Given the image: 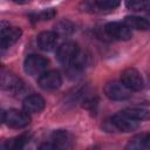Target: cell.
Listing matches in <instances>:
<instances>
[{
	"label": "cell",
	"instance_id": "cell-1",
	"mask_svg": "<svg viewBox=\"0 0 150 150\" xmlns=\"http://www.w3.org/2000/svg\"><path fill=\"white\" fill-rule=\"evenodd\" d=\"M2 122H5L11 128L20 129L28 125L30 118L25 110L21 111L18 109H9L7 111H2Z\"/></svg>",
	"mask_w": 150,
	"mask_h": 150
},
{
	"label": "cell",
	"instance_id": "cell-2",
	"mask_svg": "<svg viewBox=\"0 0 150 150\" xmlns=\"http://www.w3.org/2000/svg\"><path fill=\"white\" fill-rule=\"evenodd\" d=\"M48 66V61L38 54H30L26 57L23 62L25 71L30 76H41Z\"/></svg>",
	"mask_w": 150,
	"mask_h": 150
},
{
	"label": "cell",
	"instance_id": "cell-3",
	"mask_svg": "<svg viewBox=\"0 0 150 150\" xmlns=\"http://www.w3.org/2000/svg\"><path fill=\"white\" fill-rule=\"evenodd\" d=\"M104 94L112 101H124L131 96V90L122 81H110L104 86Z\"/></svg>",
	"mask_w": 150,
	"mask_h": 150
},
{
	"label": "cell",
	"instance_id": "cell-4",
	"mask_svg": "<svg viewBox=\"0 0 150 150\" xmlns=\"http://www.w3.org/2000/svg\"><path fill=\"white\" fill-rule=\"evenodd\" d=\"M79 53H80L79 46L75 42L67 41V42H63L57 48L56 57H57L60 63H62V64L68 67L69 64H71L75 61V59L77 57Z\"/></svg>",
	"mask_w": 150,
	"mask_h": 150
},
{
	"label": "cell",
	"instance_id": "cell-5",
	"mask_svg": "<svg viewBox=\"0 0 150 150\" xmlns=\"http://www.w3.org/2000/svg\"><path fill=\"white\" fill-rule=\"evenodd\" d=\"M121 81L132 91H138L143 88V79L139 71L135 68H127L121 73Z\"/></svg>",
	"mask_w": 150,
	"mask_h": 150
},
{
	"label": "cell",
	"instance_id": "cell-6",
	"mask_svg": "<svg viewBox=\"0 0 150 150\" xmlns=\"http://www.w3.org/2000/svg\"><path fill=\"white\" fill-rule=\"evenodd\" d=\"M21 29L19 27H12L5 21L1 22V48L6 49L15 43L21 36Z\"/></svg>",
	"mask_w": 150,
	"mask_h": 150
},
{
	"label": "cell",
	"instance_id": "cell-7",
	"mask_svg": "<svg viewBox=\"0 0 150 150\" xmlns=\"http://www.w3.org/2000/svg\"><path fill=\"white\" fill-rule=\"evenodd\" d=\"M111 124L120 131L123 132H129V131H134L138 128V121L129 117L127 114H124L123 111L115 114L111 117Z\"/></svg>",
	"mask_w": 150,
	"mask_h": 150
},
{
	"label": "cell",
	"instance_id": "cell-8",
	"mask_svg": "<svg viewBox=\"0 0 150 150\" xmlns=\"http://www.w3.org/2000/svg\"><path fill=\"white\" fill-rule=\"evenodd\" d=\"M105 33L116 40H129L131 38V29L124 22H109L104 27Z\"/></svg>",
	"mask_w": 150,
	"mask_h": 150
},
{
	"label": "cell",
	"instance_id": "cell-9",
	"mask_svg": "<svg viewBox=\"0 0 150 150\" xmlns=\"http://www.w3.org/2000/svg\"><path fill=\"white\" fill-rule=\"evenodd\" d=\"M38 83L45 90H55L62 84V79L59 71L49 70L45 71L41 76H39Z\"/></svg>",
	"mask_w": 150,
	"mask_h": 150
},
{
	"label": "cell",
	"instance_id": "cell-10",
	"mask_svg": "<svg viewBox=\"0 0 150 150\" xmlns=\"http://www.w3.org/2000/svg\"><path fill=\"white\" fill-rule=\"evenodd\" d=\"M1 84H2V88L13 93V94H19L22 91L25 84L23 82L16 77L14 74H11L9 71H5L2 70L1 73Z\"/></svg>",
	"mask_w": 150,
	"mask_h": 150
},
{
	"label": "cell",
	"instance_id": "cell-11",
	"mask_svg": "<svg viewBox=\"0 0 150 150\" xmlns=\"http://www.w3.org/2000/svg\"><path fill=\"white\" fill-rule=\"evenodd\" d=\"M22 107H23V110L27 114H38V112L43 110L45 100H43L42 96H40L38 94H33V95L27 96L23 100Z\"/></svg>",
	"mask_w": 150,
	"mask_h": 150
},
{
	"label": "cell",
	"instance_id": "cell-12",
	"mask_svg": "<svg viewBox=\"0 0 150 150\" xmlns=\"http://www.w3.org/2000/svg\"><path fill=\"white\" fill-rule=\"evenodd\" d=\"M57 38H59V35L55 32L47 30V32H42L38 35L36 42H38V46L40 47V49L49 52V50L54 49V47L56 46Z\"/></svg>",
	"mask_w": 150,
	"mask_h": 150
},
{
	"label": "cell",
	"instance_id": "cell-13",
	"mask_svg": "<svg viewBox=\"0 0 150 150\" xmlns=\"http://www.w3.org/2000/svg\"><path fill=\"white\" fill-rule=\"evenodd\" d=\"M52 142L57 148H71V136L68 131L64 130H57L52 135Z\"/></svg>",
	"mask_w": 150,
	"mask_h": 150
},
{
	"label": "cell",
	"instance_id": "cell-14",
	"mask_svg": "<svg viewBox=\"0 0 150 150\" xmlns=\"http://www.w3.org/2000/svg\"><path fill=\"white\" fill-rule=\"evenodd\" d=\"M124 23L127 26H129L130 28H134L137 30H148L150 28V22L146 19L141 18V16H136V15L125 16Z\"/></svg>",
	"mask_w": 150,
	"mask_h": 150
},
{
	"label": "cell",
	"instance_id": "cell-15",
	"mask_svg": "<svg viewBox=\"0 0 150 150\" xmlns=\"http://www.w3.org/2000/svg\"><path fill=\"white\" fill-rule=\"evenodd\" d=\"M75 30V26L71 21L63 19L56 22L55 27H54V32L59 35V36H68L70 34H73Z\"/></svg>",
	"mask_w": 150,
	"mask_h": 150
},
{
	"label": "cell",
	"instance_id": "cell-16",
	"mask_svg": "<svg viewBox=\"0 0 150 150\" xmlns=\"http://www.w3.org/2000/svg\"><path fill=\"white\" fill-rule=\"evenodd\" d=\"M123 112L127 114L129 117L136 120V121H143V120L150 118V112H149L148 110L141 109V108H129V109H124Z\"/></svg>",
	"mask_w": 150,
	"mask_h": 150
},
{
	"label": "cell",
	"instance_id": "cell-17",
	"mask_svg": "<svg viewBox=\"0 0 150 150\" xmlns=\"http://www.w3.org/2000/svg\"><path fill=\"white\" fill-rule=\"evenodd\" d=\"M146 137H148V134H137V135H135L134 137L130 138L129 143L127 144V149H144Z\"/></svg>",
	"mask_w": 150,
	"mask_h": 150
},
{
	"label": "cell",
	"instance_id": "cell-18",
	"mask_svg": "<svg viewBox=\"0 0 150 150\" xmlns=\"http://www.w3.org/2000/svg\"><path fill=\"white\" fill-rule=\"evenodd\" d=\"M25 142H26V137L25 136L14 137V138H11V139L6 141L5 148L6 149H21L23 146Z\"/></svg>",
	"mask_w": 150,
	"mask_h": 150
},
{
	"label": "cell",
	"instance_id": "cell-19",
	"mask_svg": "<svg viewBox=\"0 0 150 150\" xmlns=\"http://www.w3.org/2000/svg\"><path fill=\"white\" fill-rule=\"evenodd\" d=\"M125 6L130 11L139 12V11L145 9L146 0H125Z\"/></svg>",
	"mask_w": 150,
	"mask_h": 150
},
{
	"label": "cell",
	"instance_id": "cell-20",
	"mask_svg": "<svg viewBox=\"0 0 150 150\" xmlns=\"http://www.w3.org/2000/svg\"><path fill=\"white\" fill-rule=\"evenodd\" d=\"M95 2L102 9H112L120 5V0H95Z\"/></svg>",
	"mask_w": 150,
	"mask_h": 150
},
{
	"label": "cell",
	"instance_id": "cell-21",
	"mask_svg": "<svg viewBox=\"0 0 150 150\" xmlns=\"http://www.w3.org/2000/svg\"><path fill=\"white\" fill-rule=\"evenodd\" d=\"M55 15H56V12L50 8V9H45V11L35 14L34 18H35V20H50Z\"/></svg>",
	"mask_w": 150,
	"mask_h": 150
},
{
	"label": "cell",
	"instance_id": "cell-22",
	"mask_svg": "<svg viewBox=\"0 0 150 150\" xmlns=\"http://www.w3.org/2000/svg\"><path fill=\"white\" fill-rule=\"evenodd\" d=\"M145 148L150 149V134H148V137H146V141H145Z\"/></svg>",
	"mask_w": 150,
	"mask_h": 150
},
{
	"label": "cell",
	"instance_id": "cell-23",
	"mask_svg": "<svg viewBox=\"0 0 150 150\" xmlns=\"http://www.w3.org/2000/svg\"><path fill=\"white\" fill-rule=\"evenodd\" d=\"M14 2H16V4H26V2H28L29 0H13Z\"/></svg>",
	"mask_w": 150,
	"mask_h": 150
}]
</instances>
